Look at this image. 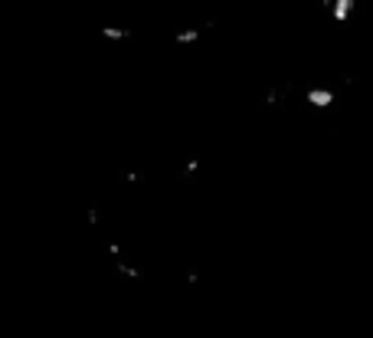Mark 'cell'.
I'll list each match as a JSON object with an SVG mask.
<instances>
[{
	"instance_id": "obj_1",
	"label": "cell",
	"mask_w": 373,
	"mask_h": 338,
	"mask_svg": "<svg viewBox=\"0 0 373 338\" xmlns=\"http://www.w3.org/2000/svg\"><path fill=\"white\" fill-rule=\"evenodd\" d=\"M305 102H308L311 109H330L334 102H337V96H334V89H328V86H311L308 89V96H305Z\"/></svg>"
},
{
	"instance_id": "obj_2",
	"label": "cell",
	"mask_w": 373,
	"mask_h": 338,
	"mask_svg": "<svg viewBox=\"0 0 373 338\" xmlns=\"http://www.w3.org/2000/svg\"><path fill=\"white\" fill-rule=\"evenodd\" d=\"M353 7H357V0H334V3H330V17H334V20H337V23L351 20Z\"/></svg>"
},
{
	"instance_id": "obj_3",
	"label": "cell",
	"mask_w": 373,
	"mask_h": 338,
	"mask_svg": "<svg viewBox=\"0 0 373 338\" xmlns=\"http://www.w3.org/2000/svg\"><path fill=\"white\" fill-rule=\"evenodd\" d=\"M197 36H200V33L193 30V27H187V30L177 33V43H197Z\"/></svg>"
},
{
	"instance_id": "obj_4",
	"label": "cell",
	"mask_w": 373,
	"mask_h": 338,
	"mask_svg": "<svg viewBox=\"0 0 373 338\" xmlns=\"http://www.w3.org/2000/svg\"><path fill=\"white\" fill-rule=\"evenodd\" d=\"M128 30H121V27H105V40H125Z\"/></svg>"
}]
</instances>
